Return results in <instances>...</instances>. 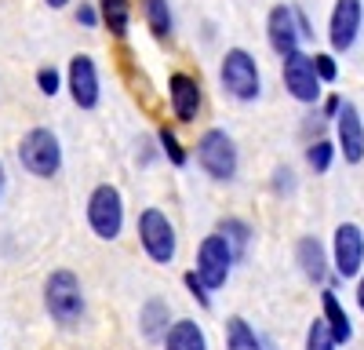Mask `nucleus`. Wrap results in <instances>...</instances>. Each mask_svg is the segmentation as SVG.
<instances>
[{
    "label": "nucleus",
    "instance_id": "obj_1",
    "mask_svg": "<svg viewBox=\"0 0 364 350\" xmlns=\"http://www.w3.org/2000/svg\"><path fill=\"white\" fill-rule=\"evenodd\" d=\"M44 307L51 321H58L63 329H73L84 317V292L73 270H51L44 281Z\"/></svg>",
    "mask_w": 364,
    "mask_h": 350
},
{
    "label": "nucleus",
    "instance_id": "obj_2",
    "mask_svg": "<svg viewBox=\"0 0 364 350\" xmlns=\"http://www.w3.org/2000/svg\"><path fill=\"white\" fill-rule=\"evenodd\" d=\"M18 161L29 175L37 179H51L63 168V142L51 128H29L18 142Z\"/></svg>",
    "mask_w": 364,
    "mask_h": 350
},
{
    "label": "nucleus",
    "instance_id": "obj_3",
    "mask_svg": "<svg viewBox=\"0 0 364 350\" xmlns=\"http://www.w3.org/2000/svg\"><path fill=\"white\" fill-rule=\"evenodd\" d=\"M223 88L240 99V102H255L262 95V77H259V63H255V55L245 51V48H230L226 58H223Z\"/></svg>",
    "mask_w": 364,
    "mask_h": 350
},
{
    "label": "nucleus",
    "instance_id": "obj_4",
    "mask_svg": "<svg viewBox=\"0 0 364 350\" xmlns=\"http://www.w3.org/2000/svg\"><path fill=\"white\" fill-rule=\"evenodd\" d=\"M197 161L215 183H233V175H237V142L223 128H211L197 139Z\"/></svg>",
    "mask_w": 364,
    "mask_h": 350
},
{
    "label": "nucleus",
    "instance_id": "obj_5",
    "mask_svg": "<svg viewBox=\"0 0 364 350\" xmlns=\"http://www.w3.org/2000/svg\"><path fill=\"white\" fill-rule=\"evenodd\" d=\"M87 223L95 230V238L117 241L124 230V197L117 186H95L87 197Z\"/></svg>",
    "mask_w": 364,
    "mask_h": 350
},
{
    "label": "nucleus",
    "instance_id": "obj_6",
    "mask_svg": "<svg viewBox=\"0 0 364 350\" xmlns=\"http://www.w3.org/2000/svg\"><path fill=\"white\" fill-rule=\"evenodd\" d=\"M139 241H142L146 255L154 262H161V267H168V262L175 259V248H178L175 226H171V219L161 208H146L139 216Z\"/></svg>",
    "mask_w": 364,
    "mask_h": 350
},
{
    "label": "nucleus",
    "instance_id": "obj_7",
    "mask_svg": "<svg viewBox=\"0 0 364 350\" xmlns=\"http://www.w3.org/2000/svg\"><path fill=\"white\" fill-rule=\"evenodd\" d=\"M230 267H233V252H230L226 238H223V233H208V238L200 241V248H197V270H193L197 281L208 292H215V288L226 285Z\"/></svg>",
    "mask_w": 364,
    "mask_h": 350
},
{
    "label": "nucleus",
    "instance_id": "obj_8",
    "mask_svg": "<svg viewBox=\"0 0 364 350\" xmlns=\"http://www.w3.org/2000/svg\"><path fill=\"white\" fill-rule=\"evenodd\" d=\"M331 259H336V274L357 277L364 267V230L357 223H339L336 226V238H331Z\"/></svg>",
    "mask_w": 364,
    "mask_h": 350
},
{
    "label": "nucleus",
    "instance_id": "obj_9",
    "mask_svg": "<svg viewBox=\"0 0 364 350\" xmlns=\"http://www.w3.org/2000/svg\"><path fill=\"white\" fill-rule=\"evenodd\" d=\"M284 88H288V95L295 99V102H317L324 92H321V80H317V73H314V58L310 55H302V51H291V55H284Z\"/></svg>",
    "mask_w": 364,
    "mask_h": 350
},
{
    "label": "nucleus",
    "instance_id": "obj_10",
    "mask_svg": "<svg viewBox=\"0 0 364 350\" xmlns=\"http://www.w3.org/2000/svg\"><path fill=\"white\" fill-rule=\"evenodd\" d=\"M360 22H364V4H360V0H336L331 18H328V41H331V48H336V51H350L357 44Z\"/></svg>",
    "mask_w": 364,
    "mask_h": 350
},
{
    "label": "nucleus",
    "instance_id": "obj_11",
    "mask_svg": "<svg viewBox=\"0 0 364 350\" xmlns=\"http://www.w3.org/2000/svg\"><path fill=\"white\" fill-rule=\"evenodd\" d=\"M66 84H70V95L80 110H95L99 106V66L91 55H73L70 58V73H66Z\"/></svg>",
    "mask_w": 364,
    "mask_h": 350
},
{
    "label": "nucleus",
    "instance_id": "obj_12",
    "mask_svg": "<svg viewBox=\"0 0 364 350\" xmlns=\"http://www.w3.org/2000/svg\"><path fill=\"white\" fill-rule=\"evenodd\" d=\"M200 102H204V92H200L197 77H190V73H171L168 77V106L175 113V121L193 124L197 113H200Z\"/></svg>",
    "mask_w": 364,
    "mask_h": 350
},
{
    "label": "nucleus",
    "instance_id": "obj_13",
    "mask_svg": "<svg viewBox=\"0 0 364 350\" xmlns=\"http://www.w3.org/2000/svg\"><path fill=\"white\" fill-rule=\"evenodd\" d=\"M336 135H339V150L350 164L364 161V121H360V110L353 102H339L336 110Z\"/></svg>",
    "mask_w": 364,
    "mask_h": 350
},
{
    "label": "nucleus",
    "instance_id": "obj_14",
    "mask_svg": "<svg viewBox=\"0 0 364 350\" xmlns=\"http://www.w3.org/2000/svg\"><path fill=\"white\" fill-rule=\"evenodd\" d=\"M266 37H269V48L277 51L281 58L291 55V51H299L302 33H299L295 4H277V8L269 11V18H266Z\"/></svg>",
    "mask_w": 364,
    "mask_h": 350
},
{
    "label": "nucleus",
    "instance_id": "obj_15",
    "mask_svg": "<svg viewBox=\"0 0 364 350\" xmlns=\"http://www.w3.org/2000/svg\"><path fill=\"white\" fill-rule=\"evenodd\" d=\"M321 307H324V325H328V332H331V339H336V346L339 343H350L353 339V325H350V314L343 310V303H339V296L331 288H324V296H321Z\"/></svg>",
    "mask_w": 364,
    "mask_h": 350
},
{
    "label": "nucleus",
    "instance_id": "obj_16",
    "mask_svg": "<svg viewBox=\"0 0 364 350\" xmlns=\"http://www.w3.org/2000/svg\"><path fill=\"white\" fill-rule=\"evenodd\" d=\"M295 255H299L302 274H306L314 285H321V281L328 277V252H324V245H321L317 238H299Z\"/></svg>",
    "mask_w": 364,
    "mask_h": 350
},
{
    "label": "nucleus",
    "instance_id": "obj_17",
    "mask_svg": "<svg viewBox=\"0 0 364 350\" xmlns=\"http://www.w3.org/2000/svg\"><path fill=\"white\" fill-rule=\"evenodd\" d=\"M164 350H208V336L197 321H175L164 332Z\"/></svg>",
    "mask_w": 364,
    "mask_h": 350
},
{
    "label": "nucleus",
    "instance_id": "obj_18",
    "mask_svg": "<svg viewBox=\"0 0 364 350\" xmlns=\"http://www.w3.org/2000/svg\"><path fill=\"white\" fill-rule=\"evenodd\" d=\"M171 325V310L164 299H146V307L139 310V329L146 339H161Z\"/></svg>",
    "mask_w": 364,
    "mask_h": 350
},
{
    "label": "nucleus",
    "instance_id": "obj_19",
    "mask_svg": "<svg viewBox=\"0 0 364 350\" xmlns=\"http://www.w3.org/2000/svg\"><path fill=\"white\" fill-rule=\"evenodd\" d=\"M99 22L113 37H128L132 26V0H99Z\"/></svg>",
    "mask_w": 364,
    "mask_h": 350
},
{
    "label": "nucleus",
    "instance_id": "obj_20",
    "mask_svg": "<svg viewBox=\"0 0 364 350\" xmlns=\"http://www.w3.org/2000/svg\"><path fill=\"white\" fill-rule=\"evenodd\" d=\"M226 350H262L255 329L245 317H230L226 321Z\"/></svg>",
    "mask_w": 364,
    "mask_h": 350
},
{
    "label": "nucleus",
    "instance_id": "obj_21",
    "mask_svg": "<svg viewBox=\"0 0 364 350\" xmlns=\"http://www.w3.org/2000/svg\"><path fill=\"white\" fill-rule=\"evenodd\" d=\"M146 26H149V33H154L157 41H168L171 37V8H168V0H146Z\"/></svg>",
    "mask_w": 364,
    "mask_h": 350
},
{
    "label": "nucleus",
    "instance_id": "obj_22",
    "mask_svg": "<svg viewBox=\"0 0 364 350\" xmlns=\"http://www.w3.org/2000/svg\"><path fill=\"white\" fill-rule=\"evenodd\" d=\"M219 233L226 238L233 259L248 252V241H252V226H248V223H240V219H223V223H219Z\"/></svg>",
    "mask_w": 364,
    "mask_h": 350
},
{
    "label": "nucleus",
    "instance_id": "obj_23",
    "mask_svg": "<svg viewBox=\"0 0 364 350\" xmlns=\"http://www.w3.org/2000/svg\"><path fill=\"white\" fill-rule=\"evenodd\" d=\"M157 142H161V150L168 154V161H171L175 168H182V164H186V146L178 142V135H175L168 124H161V128H157Z\"/></svg>",
    "mask_w": 364,
    "mask_h": 350
},
{
    "label": "nucleus",
    "instance_id": "obj_24",
    "mask_svg": "<svg viewBox=\"0 0 364 350\" xmlns=\"http://www.w3.org/2000/svg\"><path fill=\"white\" fill-rule=\"evenodd\" d=\"M306 161L314 171H328L331 161H336V142H328V139H317L310 150H306Z\"/></svg>",
    "mask_w": 364,
    "mask_h": 350
},
{
    "label": "nucleus",
    "instance_id": "obj_25",
    "mask_svg": "<svg viewBox=\"0 0 364 350\" xmlns=\"http://www.w3.org/2000/svg\"><path fill=\"white\" fill-rule=\"evenodd\" d=\"M306 350H336V339H331V332H328V325L321 317L314 321L310 332H306Z\"/></svg>",
    "mask_w": 364,
    "mask_h": 350
},
{
    "label": "nucleus",
    "instance_id": "obj_26",
    "mask_svg": "<svg viewBox=\"0 0 364 350\" xmlns=\"http://www.w3.org/2000/svg\"><path fill=\"white\" fill-rule=\"evenodd\" d=\"M314 73H317V80H321V84H331V80L339 77L336 58H331V55H314Z\"/></svg>",
    "mask_w": 364,
    "mask_h": 350
},
{
    "label": "nucleus",
    "instance_id": "obj_27",
    "mask_svg": "<svg viewBox=\"0 0 364 350\" xmlns=\"http://www.w3.org/2000/svg\"><path fill=\"white\" fill-rule=\"evenodd\" d=\"M58 84H63V77H58L55 66L37 70V88H41V95H58Z\"/></svg>",
    "mask_w": 364,
    "mask_h": 350
},
{
    "label": "nucleus",
    "instance_id": "obj_28",
    "mask_svg": "<svg viewBox=\"0 0 364 350\" xmlns=\"http://www.w3.org/2000/svg\"><path fill=\"white\" fill-rule=\"evenodd\" d=\"M273 190H277V193H291V190H295V171H291L288 164L273 171Z\"/></svg>",
    "mask_w": 364,
    "mask_h": 350
},
{
    "label": "nucleus",
    "instance_id": "obj_29",
    "mask_svg": "<svg viewBox=\"0 0 364 350\" xmlns=\"http://www.w3.org/2000/svg\"><path fill=\"white\" fill-rule=\"evenodd\" d=\"M186 288H190V292H193V299H197V303H200V307H204V310H208V307H211V296H208V288H204V285H200V281H197V274H193V270H190V274H186Z\"/></svg>",
    "mask_w": 364,
    "mask_h": 350
},
{
    "label": "nucleus",
    "instance_id": "obj_30",
    "mask_svg": "<svg viewBox=\"0 0 364 350\" xmlns=\"http://www.w3.org/2000/svg\"><path fill=\"white\" fill-rule=\"evenodd\" d=\"M77 22H80V26H99V11L91 8V4H80V8H77Z\"/></svg>",
    "mask_w": 364,
    "mask_h": 350
},
{
    "label": "nucleus",
    "instance_id": "obj_31",
    "mask_svg": "<svg viewBox=\"0 0 364 350\" xmlns=\"http://www.w3.org/2000/svg\"><path fill=\"white\" fill-rule=\"evenodd\" d=\"M339 102H343L339 95H328V99H324V113H328V117H336V110H339Z\"/></svg>",
    "mask_w": 364,
    "mask_h": 350
},
{
    "label": "nucleus",
    "instance_id": "obj_32",
    "mask_svg": "<svg viewBox=\"0 0 364 350\" xmlns=\"http://www.w3.org/2000/svg\"><path fill=\"white\" fill-rule=\"evenodd\" d=\"M357 307H360V314H364V277L357 281Z\"/></svg>",
    "mask_w": 364,
    "mask_h": 350
},
{
    "label": "nucleus",
    "instance_id": "obj_33",
    "mask_svg": "<svg viewBox=\"0 0 364 350\" xmlns=\"http://www.w3.org/2000/svg\"><path fill=\"white\" fill-rule=\"evenodd\" d=\"M44 4H48V8H66L70 0H44Z\"/></svg>",
    "mask_w": 364,
    "mask_h": 350
},
{
    "label": "nucleus",
    "instance_id": "obj_34",
    "mask_svg": "<svg viewBox=\"0 0 364 350\" xmlns=\"http://www.w3.org/2000/svg\"><path fill=\"white\" fill-rule=\"evenodd\" d=\"M4 183H8V175H4V164H0V193H4Z\"/></svg>",
    "mask_w": 364,
    "mask_h": 350
}]
</instances>
